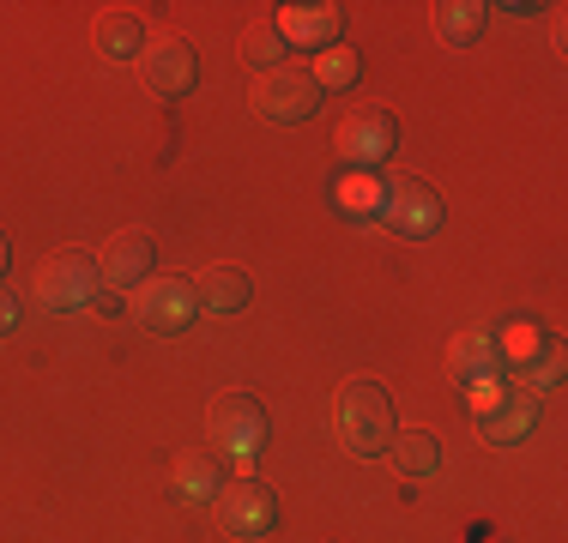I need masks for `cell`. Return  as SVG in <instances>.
Returning <instances> with one entry per match:
<instances>
[{
	"mask_svg": "<svg viewBox=\"0 0 568 543\" xmlns=\"http://www.w3.org/2000/svg\"><path fill=\"white\" fill-rule=\"evenodd\" d=\"M333 434L351 459H382L399 434V417H394V399H387L382 380H345L333 392Z\"/></svg>",
	"mask_w": 568,
	"mask_h": 543,
	"instance_id": "cell-1",
	"label": "cell"
},
{
	"mask_svg": "<svg viewBox=\"0 0 568 543\" xmlns=\"http://www.w3.org/2000/svg\"><path fill=\"white\" fill-rule=\"evenodd\" d=\"M31 303L49 315H79L98 303V260L85 248H61L31 272Z\"/></svg>",
	"mask_w": 568,
	"mask_h": 543,
	"instance_id": "cell-2",
	"label": "cell"
},
{
	"mask_svg": "<svg viewBox=\"0 0 568 543\" xmlns=\"http://www.w3.org/2000/svg\"><path fill=\"white\" fill-rule=\"evenodd\" d=\"M248 103H254V115L273 121V127H296V121H308L321 109V85L308 79V66L284 61V66H266V73L254 79Z\"/></svg>",
	"mask_w": 568,
	"mask_h": 543,
	"instance_id": "cell-3",
	"label": "cell"
},
{
	"mask_svg": "<svg viewBox=\"0 0 568 543\" xmlns=\"http://www.w3.org/2000/svg\"><path fill=\"white\" fill-rule=\"evenodd\" d=\"M206 441L219 447V453H230V459H242V465H248V459L266 447V411H261V399H254V392H219V399H212V411H206Z\"/></svg>",
	"mask_w": 568,
	"mask_h": 543,
	"instance_id": "cell-4",
	"label": "cell"
},
{
	"mask_svg": "<svg viewBox=\"0 0 568 543\" xmlns=\"http://www.w3.org/2000/svg\"><path fill=\"white\" fill-rule=\"evenodd\" d=\"M212 508H219V525L230 537H266L278 525V501H273V489H266L261 478H230L219 483V495H212Z\"/></svg>",
	"mask_w": 568,
	"mask_h": 543,
	"instance_id": "cell-5",
	"label": "cell"
},
{
	"mask_svg": "<svg viewBox=\"0 0 568 543\" xmlns=\"http://www.w3.org/2000/svg\"><path fill=\"white\" fill-rule=\"evenodd\" d=\"M333 152L345 163H357V170H382L399 152V121L387 109H351L339 121V133H333Z\"/></svg>",
	"mask_w": 568,
	"mask_h": 543,
	"instance_id": "cell-6",
	"label": "cell"
},
{
	"mask_svg": "<svg viewBox=\"0 0 568 543\" xmlns=\"http://www.w3.org/2000/svg\"><path fill=\"white\" fill-rule=\"evenodd\" d=\"M382 224L399 229V236H436L442 229V194L429 182H417V175H387L382 187Z\"/></svg>",
	"mask_w": 568,
	"mask_h": 543,
	"instance_id": "cell-7",
	"label": "cell"
},
{
	"mask_svg": "<svg viewBox=\"0 0 568 543\" xmlns=\"http://www.w3.org/2000/svg\"><path fill=\"white\" fill-rule=\"evenodd\" d=\"M471 423H478L484 441L508 447V441H526L538 429V399L532 392H503V387H478L471 392Z\"/></svg>",
	"mask_w": 568,
	"mask_h": 543,
	"instance_id": "cell-8",
	"label": "cell"
},
{
	"mask_svg": "<svg viewBox=\"0 0 568 543\" xmlns=\"http://www.w3.org/2000/svg\"><path fill=\"white\" fill-rule=\"evenodd\" d=\"M194 284L187 278H145L140 290H133V320L145 326V332H182V326H194Z\"/></svg>",
	"mask_w": 568,
	"mask_h": 543,
	"instance_id": "cell-9",
	"label": "cell"
},
{
	"mask_svg": "<svg viewBox=\"0 0 568 543\" xmlns=\"http://www.w3.org/2000/svg\"><path fill=\"white\" fill-rule=\"evenodd\" d=\"M152 236L145 229H115L110 242L98 248V284H110V296L115 290H140L145 278H152Z\"/></svg>",
	"mask_w": 568,
	"mask_h": 543,
	"instance_id": "cell-10",
	"label": "cell"
},
{
	"mask_svg": "<svg viewBox=\"0 0 568 543\" xmlns=\"http://www.w3.org/2000/svg\"><path fill=\"white\" fill-rule=\"evenodd\" d=\"M140 54H145L140 61L145 91H158V98H187V91H194L200 61H194V49H187L182 37H158V43H145Z\"/></svg>",
	"mask_w": 568,
	"mask_h": 543,
	"instance_id": "cell-11",
	"label": "cell"
},
{
	"mask_svg": "<svg viewBox=\"0 0 568 543\" xmlns=\"http://www.w3.org/2000/svg\"><path fill=\"white\" fill-rule=\"evenodd\" d=\"M448 369L459 387H496V380L508 375V357H503V345H496V332H459L454 338V350H448Z\"/></svg>",
	"mask_w": 568,
	"mask_h": 543,
	"instance_id": "cell-12",
	"label": "cell"
},
{
	"mask_svg": "<svg viewBox=\"0 0 568 543\" xmlns=\"http://www.w3.org/2000/svg\"><path fill=\"white\" fill-rule=\"evenodd\" d=\"M278 24L284 43H303V49H333L345 31V7H327V0H315V7H291Z\"/></svg>",
	"mask_w": 568,
	"mask_h": 543,
	"instance_id": "cell-13",
	"label": "cell"
},
{
	"mask_svg": "<svg viewBox=\"0 0 568 543\" xmlns=\"http://www.w3.org/2000/svg\"><path fill=\"white\" fill-rule=\"evenodd\" d=\"M194 303L206 308V315H242V308L254 303V284L242 266H206L194 278Z\"/></svg>",
	"mask_w": 568,
	"mask_h": 543,
	"instance_id": "cell-14",
	"label": "cell"
},
{
	"mask_svg": "<svg viewBox=\"0 0 568 543\" xmlns=\"http://www.w3.org/2000/svg\"><path fill=\"white\" fill-rule=\"evenodd\" d=\"M91 43H98L103 61H133V54L145 49V24L133 19L128 7H103L98 19H91Z\"/></svg>",
	"mask_w": 568,
	"mask_h": 543,
	"instance_id": "cell-15",
	"label": "cell"
},
{
	"mask_svg": "<svg viewBox=\"0 0 568 543\" xmlns=\"http://www.w3.org/2000/svg\"><path fill=\"white\" fill-rule=\"evenodd\" d=\"M170 483H175V495H182V501H212L224 478H219V459H212L206 447H187V453H175Z\"/></svg>",
	"mask_w": 568,
	"mask_h": 543,
	"instance_id": "cell-16",
	"label": "cell"
},
{
	"mask_svg": "<svg viewBox=\"0 0 568 543\" xmlns=\"http://www.w3.org/2000/svg\"><path fill=\"white\" fill-rule=\"evenodd\" d=\"M387 453H394V465H399V478H429V471L442 465V441L436 434H394V447H387Z\"/></svg>",
	"mask_w": 568,
	"mask_h": 543,
	"instance_id": "cell-17",
	"label": "cell"
},
{
	"mask_svg": "<svg viewBox=\"0 0 568 543\" xmlns=\"http://www.w3.org/2000/svg\"><path fill=\"white\" fill-rule=\"evenodd\" d=\"M484 19H490L484 0H448V7H436V37H448V43H471V37H484Z\"/></svg>",
	"mask_w": 568,
	"mask_h": 543,
	"instance_id": "cell-18",
	"label": "cell"
},
{
	"mask_svg": "<svg viewBox=\"0 0 568 543\" xmlns=\"http://www.w3.org/2000/svg\"><path fill=\"white\" fill-rule=\"evenodd\" d=\"M242 61H261V73H266V66H284V61H291V43L278 37L273 19L242 24Z\"/></svg>",
	"mask_w": 568,
	"mask_h": 543,
	"instance_id": "cell-19",
	"label": "cell"
},
{
	"mask_svg": "<svg viewBox=\"0 0 568 543\" xmlns=\"http://www.w3.org/2000/svg\"><path fill=\"white\" fill-rule=\"evenodd\" d=\"M308 79H315V85L321 91H345V85H357V79H363V61H357V49H345V43H333V49H321V61H315V73H308Z\"/></svg>",
	"mask_w": 568,
	"mask_h": 543,
	"instance_id": "cell-20",
	"label": "cell"
},
{
	"mask_svg": "<svg viewBox=\"0 0 568 543\" xmlns=\"http://www.w3.org/2000/svg\"><path fill=\"white\" fill-rule=\"evenodd\" d=\"M12 326H19V296L0 284V332H12Z\"/></svg>",
	"mask_w": 568,
	"mask_h": 543,
	"instance_id": "cell-21",
	"label": "cell"
},
{
	"mask_svg": "<svg viewBox=\"0 0 568 543\" xmlns=\"http://www.w3.org/2000/svg\"><path fill=\"white\" fill-rule=\"evenodd\" d=\"M7 260H12V242H7V229H0V272H7Z\"/></svg>",
	"mask_w": 568,
	"mask_h": 543,
	"instance_id": "cell-22",
	"label": "cell"
}]
</instances>
